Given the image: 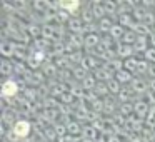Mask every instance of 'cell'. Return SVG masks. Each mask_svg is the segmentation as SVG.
<instances>
[{"instance_id": "obj_1", "label": "cell", "mask_w": 155, "mask_h": 142, "mask_svg": "<svg viewBox=\"0 0 155 142\" xmlns=\"http://www.w3.org/2000/svg\"><path fill=\"white\" fill-rule=\"evenodd\" d=\"M150 109L152 105L147 100H143V99H138L137 102H134V114L138 119H147V115L150 114Z\"/></svg>"}, {"instance_id": "obj_2", "label": "cell", "mask_w": 155, "mask_h": 142, "mask_svg": "<svg viewBox=\"0 0 155 142\" xmlns=\"http://www.w3.org/2000/svg\"><path fill=\"white\" fill-rule=\"evenodd\" d=\"M130 89L135 92V94H147L148 92V84L147 80H143L142 77H134V80H132L130 84Z\"/></svg>"}, {"instance_id": "obj_3", "label": "cell", "mask_w": 155, "mask_h": 142, "mask_svg": "<svg viewBox=\"0 0 155 142\" xmlns=\"http://www.w3.org/2000/svg\"><path fill=\"white\" fill-rule=\"evenodd\" d=\"M115 52H117V57L118 59H124V60H127V59H130V57H134V55H135L134 47H132V45H125V44H122V42L117 45Z\"/></svg>"}, {"instance_id": "obj_4", "label": "cell", "mask_w": 155, "mask_h": 142, "mask_svg": "<svg viewBox=\"0 0 155 142\" xmlns=\"http://www.w3.org/2000/svg\"><path fill=\"white\" fill-rule=\"evenodd\" d=\"M67 25H68V30H70V34H82L84 32V27H85V24L82 22V19L80 17H70V20L67 22Z\"/></svg>"}, {"instance_id": "obj_5", "label": "cell", "mask_w": 155, "mask_h": 142, "mask_svg": "<svg viewBox=\"0 0 155 142\" xmlns=\"http://www.w3.org/2000/svg\"><path fill=\"white\" fill-rule=\"evenodd\" d=\"M82 67L85 69V70H92L94 69V72L97 70V69H100L102 67V64H100V60H98L95 55H87V57H84V60H82Z\"/></svg>"}, {"instance_id": "obj_6", "label": "cell", "mask_w": 155, "mask_h": 142, "mask_svg": "<svg viewBox=\"0 0 155 142\" xmlns=\"http://www.w3.org/2000/svg\"><path fill=\"white\" fill-rule=\"evenodd\" d=\"M14 134L17 135V137H27L28 132H30V124H28L27 120H18L17 124L14 125Z\"/></svg>"}, {"instance_id": "obj_7", "label": "cell", "mask_w": 155, "mask_h": 142, "mask_svg": "<svg viewBox=\"0 0 155 142\" xmlns=\"http://www.w3.org/2000/svg\"><path fill=\"white\" fill-rule=\"evenodd\" d=\"M100 44H102V37L98 34H87L85 35V44L84 45L88 50H95Z\"/></svg>"}, {"instance_id": "obj_8", "label": "cell", "mask_w": 155, "mask_h": 142, "mask_svg": "<svg viewBox=\"0 0 155 142\" xmlns=\"http://www.w3.org/2000/svg\"><path fill=\"white\" fill-rule=\"evenodd\" d=\"M94 75H95V79L97 80H100L102 84H107L108 80H112L114 79V72H110L108 69H105V67H100V69H97V70L94 72Z\"/></svg>"}, {"instance_id": "obj_9", "label": "cell", "mask_w": 155, "mask_h": 142, "mask_svg": "<svg viewBox=\"0 0 155 142\" xmlns=\"http://www.w3.org/2000/svg\"><path fill=\"white\" fill-rule=\"evenodd\" d=\"M148 39L147 37H143V35H138V39H137V42L134 44V50H135V54H145V52L148 50Z\"/></svg>"}, {"instance_id": "obj_10", "label": "cell", "mask_w": 155, "mask_h": 142, "mask_svg": "<svg viewBox=\"0 0 155 142\" xmlns=\"http://www.w3.org/2000/svg\"><path fill=\"white\" fill-rule=\"evenodd\" d=\"M125 125H127L130 130H134V134H138V132L142 130V125H143V120L142 119H138L137 115L135 117H128L127 122H125Z\"/></svg>"}, {"instance_id": "obj_11", "label": "cell", "mask_w": 155, "mask_h": 142, "mask_svg": "<svg viewBox=\"0 0 155 142\" xmlns=\"http://www.w3.org/2000/svg\"><path fill=\"white\" fill-rule=\"evenodd\" d=\"M114 79H115V80H118L122 85H124V84H128V85H130V84H132V80H134V77H132V72L125 70V69L118 70L117 74L114 75Z\"/></svg>"}, {"instance_id": "obj_12", "label": "cell", "mask_w": 155, "mask_h": 142, "mask_svg": "<svg viewBox=\"0 0 155 142\" xmlns=\"http://www.w3.org/2000/svg\"><path fill=\"white\" fill-rule=\"evenodd\" d=\"M104 67L108 69L110 72H114V74H117L118 70H122V69H124V60H122V59H118V57H115V59H112V60L105 62Z\"/></svg>"}, {"instance_id": "obj_13", "label": "cell", "mask_w": 155, "mask_h": 142, "mask_svg": "<svg viewBox=\"0 0 155 142\" xmlns=\"http://www.w3.org/2000/svg\"><path fill=\"white\" fill-rule=\"evenodd\" d=\"M97 85H98V84H97V79H95V75H94V74L87 75V77H85L84 80H82V89H85V90L94 92Z\"/></svg>"}, {"instance_id": "obj_14", "label": "cell", "mask_w": 155, "mask_h": 142, "mask_svg": "<svg viewBox=\"0 0 155 142\" xmlns=\"http://www.w3.org/2000/svg\"><path fill=\"white\" fill-rule=\"evenodd\" d=\"M125 29H124V25H120V24H114V27H112V30L108 32V35H110L112 39H115V40H122L124 39V35H125Z\"/></svg>"}, {"instance_id": "obj_15", "label": "cell", "mask_w": 155, "mask_h": 142, "mask_svg": "<svg viewBox=\"0 0 155 142\" xmlns=\"http://www.w3.org/2000/svg\"><path fill=\"white\" fill-rule=\"evenodd\" d=\"M2 94L7 97V95H15L17 94V84L14 80H5L4 87H2Z\"/></svg>"}, {"instance_id": "obj_16", "label": "cell", "mask_w": 155, "mask_h": 142, "mask_svg": "<svg viewBox=\"0 0 155 142\" xmlns=\"http://www.w3.org/2000/svg\"><path fill=\"white\" fill-rule=\"evenodd\" d=\"M65 124H67L68 135H78L82 132V127H80V122L78 120H68V122H65Z\"/></svg>"}, {"instance_id": "obj_17", "label": "cell", "mask_w": 155, "mask_h": 142, "mask_svg": "<svg viewBox=\"0 0 155 142\" xmlns=\"http://www.w3.org/2000/svg\"><path fill=\"white\" fill-rule=\"evenodd\" d=\"M0 49H2L4 59H7V57H14V42L4 40V42H2V45H0Z\"/></svg>"}, {"instance_id": "obj_18", "label": "cell", "mask_w": 155, "mask_h": 142, "mask_svg": "<svg viewBox=\"0 0 155 142\" xmlns=\"http://www.w3.org/2000/svg\"><path fill=\"white\" fill-rule=\"evenodd\" d=\"M134 94H135V92L132 90V89H128V87H122L120 94H118V99H120L122 104H125V102H132V97H134Z\"/></svg>"}, {"instance_id": "obj_19", "label": "cell", "mask_w": 155, "mask_h": 142, "mask_svg": "<svg viewBox=\"0 0 155 142\" xmlns=\"http://www.w3.org/2000/svg\"><path fill=\"white\" fill-rule=\"evenodd\" d=\"M137 39H138V35L135 34L134 30H127V32H125V35H124V39H122V44L132 45V47H134V44L137 42Z\"/></svg>"}, {"instance_id": "obj_20", "label": "cell", "mask_w": 155, "mask_h": 142, "mask_svg": "<svg viewBox=\"0 0 155 142\" xmlns=\"http://www.w3.org/2000/svg\"><path fill=\"white\" fill-rule=\"evenodd\" d=\"M97 129L92 127V125H87V127L82 129V135H84V139H88V140H95L97 139Z\"/></svg>"}, {"instance_id": "obj_21", "label": "cell", "mask_w": 155, "mask_h": 142, "mask_svg": "<svg viewBox=\"0 0 155 142\" xmlns=\"http://www.w3.org/2000/svg\"><path fill=\"white\" fill-rule=\"evenodd\" d=\"M14 70H15V65L12 64L8 59H4V60H2V75L8 77L10 74H14Z\"/></svg>"}, {"instance_id": "obj_22", "label": "cell", "mask_w": 155, "mask_h": 142, "mask_svg": "<svg viewBox=\"0 0 155 142\" xmlns=\"http://www.w3.org/2000/svg\"><path fill=\"white\" fill-rule=\"evenodd\" d=\"M72 75H74L77 80H84V79L87 77V75H90V74H88V70H85L82 65H78V67H74V69H72Z\"/></svg>"}, {"instance_id": "obj_23", "label": "cell", "mask_w": 155, "mask_h": 142, "mask_svg": "<svg viewBox=\"0 0 155 142\" xmlns=\"http://www.w3.org/2000/svg\"><path fill=\"white\" fill-rule=\"evenodd\" d=\"M137 65H138V59H135V57L124 60V69L128 72H137Z\"/></svg>"}, {"instance_id": "obj_24", "label": "cell", "mask_w": 155, "mask_h": 142, "mask_svg": "<svg viewBox=\"0 0 155 142\" xmlns=\"http://www.w3.org/2000/svg\"><path fill=\"white\" fill-rule=\"evenodd\" d=\"M107 87H108V92L110 94H120V90H122V84L118 80H115V79H112V80H108L107 82Z\"/></svg>"}, {"instance_id": "obj_25", "label": "cell", "mask_w": 155, "mask_h": 142, "mask_svg": "<svg viewBox=\"0 0 155 142\" xmlns=\"http://www.w3.org/2000/svg\"><path fill=\"white\" fill-rule=\"evenodd\" d=\"M112 27H114V22L110 20V19H102V20H98V29H100L102 32H110Z\"/></svg>"}, {"instance_id": "obj_26", "label": "cell", "mask_w": 155, "mask_h": 142, "mask_svg": "<svg viewBox=\"0 0 155 142\" xmlns=\"http://www.w3.org/2000/svg\"><path fill=\"white\" fill-rule=\"evenodd\" d=\"M118 110H120L122 115H127V117H130V114H134V104H132V102H125V104H120Z\"/></svg>"}, {"instance_id": "obj_27", "label": "cell", "mask_w": 155, "mask_h": 142, "mask_svg": "<svg viewBox=\"0 0 155 142\" xmlns=\"http://www.w3.org/2000/svg\"><path fill=\"white\" fill-rule=\"evenodd\" d=\"M148 67H150V64H148L145 59H140L138 60V65H137V72L135 74L138 75H143V74H148Z\"/></svg>"}, {"instance_id": "obj_28", "label": "cell", "mask_w": 155, "mask_h": 142, "mask_svg": "<svg viewBox=\"0 0 155 142\" xmlns=\"http://www.w3.org/2000/svg\"><path fill=\"white\" fill-rule=\"evenodd\" d=\"M104 8L107 14H118V4L114 2H104Z\"/></svg>"}, {"instance_id": "obj_29", "label": "cell", "mask_w": 155, "mask_h": 142, "mask_svg": "<svg viewBox=\"0 0 155 142\" xmlns=\"http://www.w3.org/2000/svg\"><path fill=\"white\" fill-rule=\"evenodd\" d=\"M143 59L148 64H155V47H148V50L143 54Z\"/></svg>"}, {"instance_id": "obj_30", "label": "cell", "mask_w": 155, "mask_h": 142, "mask_svg": "<svg viewBox=\"0 0 155 142\" xmlns=\"http://www.w3.org/2000/svg\"><path fill=\"white\" fill-rule=\"evenodd\" d=\"M55 67H57L55 64H45L42 69H44V72L47 75H52V74H55Z\"/></svg>"}, {"instance_id": "obj_31", "label": "cell", "mask_w": 155, "mask_h": 142, "mask_svg": "<svg viewBox=\"0 0 155 142\" xmlns=\"http://www.w3.org/2000/svg\"><path fill=\"white\" fill-rule=\"evenodd\" d=\"M60 100L62 102H67V104H70L72 100H74V94H72V92H64V94H62V97H60Z\"/></svg>"}, {"instance_id": "obj_32", "label": "cell", "mask_w": 155, "mask_h": 142, "mask_svg": "<svg viewBox=\"0 0 155 142\" xmlns=\"http://www.w3.org/2000/svg\"><path fill=\"white\" fill-rule=\"evenodd\" d=\"M60 7H64L65 10H70V12H74L75 8L78 7V4H77V2H72V4H68V2H67V4H60Z\"/></svg>"}, {"instance_id": "obj_33", "label": "cell", "mask_w": 155, "mask_h": 142, "mask_svg": "<svg viewBox=\"0 0 155 142\" xmlns=\"http://www.w3.org/2000/svg\"><path fill=\"white\" fill-rule=\"evenodd\" d=\"M153 20H155V17H153V14L152 12H148L147 15H145V19H143V24H147L148 27H150L152 24H153Z\"/></svg>"}, {"instance_id": "obj_34", "label": "cell", "mask_w": 155, "mask_h": 142, "mask_svg": "<svg viewBox=\"0 0 155 142\" xmlns=\"http://www.w3.org/2000/svg\"><path fill=\"white\" fill-rule=\"evenodd\" d=\"M148 75H150V79H155V64H150V67H148Z\"/></svg>"}, {"instance_id": "obj_35", "label": "cell", "mask_w": 155, "mask_h": 142, "mask_svg": "<svg viewBox=\"0 0 155 142\" xmlns=\"http://www.w3.org/2000/svg\"><path fill=\"white\" fill-rule=\"evenodd\" d=\"M148 90L155 94V79H150V80H148Z\"/></svg>"}, {"instance_id": "obj_36", "label": "cell", "mask_w": 155, "mask_h": 142, "mask_svg": "<svg viewBox=\"0 0 155 142\" xmlns=\"http://www.w3.org/2000/svg\"><path fill=\"white\" fill-rule=\"evenodd\" d=\"M148 42H150V47H155V32L148 35Z\"/></svg>"}, {"instance_id": "obj_37", "label": "cell", "mask_w": 155, "mask_h": 142, "mask_svg": "<svg viewBox=\"0 0 155 142\" xmlns=\"http://www.w3.org/2000/svg\"><path fill=\"white\" fill-rule=\"evenodd\" d=\"M107 142H120V139H117V137H110Z\"/></svg>"}, {"instance_id": "obj_38", "label": "cell", "mask_w": 155, "mask_h": 142, "mask_svg": "<svg viewBox=\"0 0 155 142\" xmlns=\"http://www.w3.org/2000/svg\"><path fill=\"white\" fill-rule=\"evenodd\" d=\"M78 142H95V140H88V139H80Z\"/></svg>"}]
</instances>
